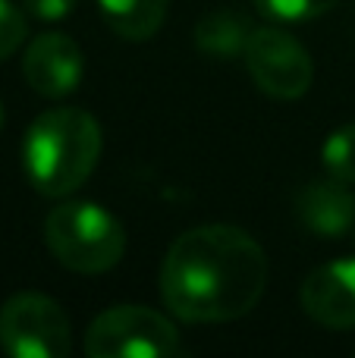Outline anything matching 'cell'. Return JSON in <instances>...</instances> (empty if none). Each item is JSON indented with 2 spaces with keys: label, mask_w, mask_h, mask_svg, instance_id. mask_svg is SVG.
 <instances>
[{
  "label": "cell",
  "mask_w": 355,
  "mask_h": 358,
  "mask_svg": "<svg viewBox=\"0 0 355 358\" xmlns=\"http://www.w3.org/2000/svg\"><path fill=\"white\" fill-rule=\"evenodd\" d=\"M268 286V255L233 223H205L170 242L161 264V299L186 324L245 317Z\"/></svg>",
  "instance_id": "1"
},
{
  "label": "cell",
  "mask_w": 355,
  "mask_h": 358,
  "mask_svg": "<svg viewBox=\"0 0 355 358\" xmlns=\"http://www.w3.org/2000/svg\"><path fill=\"white\" fill-rule=\"evenodd\" d=\"M104 148L101 123L82 107H50L22 138V170L44 198H66L94 173Z\"/></svg>",
  "instance_id": "2"
},
{
  "label": "cell",
  "mask_w": 355,
  "mask_h": 358,
  "mask_svg": "<svg viewBox=\"0 0 355 358\" xmlns=\"http://www.w3.org/2000/svg\"><path fill=\"white\" fill-rule=\"evenodd\" d=\"M50 255L73 273H107L126 252V229L94 201H60L44 220Z\"/></svg>",
  "instance_id": "3"
},
{
  "label": "cell",
  "mask_w": 355,
  "mask_h": 358,
  "mask_svg": "<svg viewBox=\"0 0 355 358\" xmlns=\"http://www.w3.org/2000/svg\"><path fill=\"white\" fill-rule=\"evenodd\" d=\"M182 352L176 324L148 305H113L85 330L92 358H170Z\"/></svg>",
  "instance_id": "4"
},
{
  "label": "cell",
  "mask_w": 355,
  "mask_h": 358,
  "mask_svg": "<svg viewBox=\"0 0 355 358\" xmlns=\"http://www.w3.org/2000/svg\"><path fill=\"white\" fill-rule=\"evenodd\" d=\"M69 317L44 292H16L0 308V349L10 358H66Z\"/></svg>",
  "instance_id": "5"
},
{
  "label": "cell",
  "mask_w": 355,
  "mask_h": 358,
  "mask_svg": "<svg viewBox=\"0 0 355 358\" xmlns=\"http://www.w3.org/2000/svg\"><path fill=\"white\" fill-rule=\"evenodd\" d=\"M245 66L255 85L277 101L302 98L314 79L308 48L280 25H261L252 31L245 48Z\"/></svg>",
  "instance_id": "6"
},
{
  "label": "cell",
  "mask_w": 355,
  "mask_h": 358,
  "mask_svg": "<svg viewBox=\"0 0 355 358\" xmlns=\"http://www.w3.org/2000/svg\"><path fill=\"white\" fill-rule=\"evenodd\" d=\"M82 73H85V60H82V48L75 38L63 35V31H44V35L31 38L22 57V76L29 82L31 92L41 98H66L79 88Z\"/></svg>",
  "instance_id": "7"
},
{
  "label": "cell",
  "mask_w": 355,
  "mask_h": 358,
  "mask_svg": "<svg viewBox=\"0 0 355 358\" xmlns=\"http://www.w3.org/2000/svg\"><path fill=\"white\" fill-rule=\"evenodd\" d=\"M299 302L312 321L331 330L355 327V258L314 267L299 289Z\"/></svg>",
  "instance_id": "8"
},
{
  "label": "cell",
  "mask_w": 355,
  "mask_h": 358,
  "mask_svg": "<svg viewBox=\"0 0 355 358\" xmlns=\"http://www.w3.org/2000/svg\"><path fill=\"white\" fill-rule=\"evenodd\" d=\"M296 217L318 239H343L355 229V192L349 182L312 179L296 195Z\"/></svg>",
  "instance_id": "9"
},
{
  "label": "cell",
  "mask_w": 355,
  "mask_h": 358,
  "mask_svg": "<svg viewBox=\"0 0 355 358\" xmlns=\"http://www.w3.org/2000/svg\"><path fill=\"white\" fill-rule=\"evenodd\" d=\"M170 0H98V13L113 35L126 41H148L161 31Z\"/></svg>",
  "instance_id": "10"
},
{
  "label": "cell",
  "mask_w": 355,
  "mask_h": 358,
  "mask_svg": "<svg viewBox=\"0 0 355 358\" xmlns=\"http://www.w3.org/2000/svg\"><path fill=\"white\" fill-rule=\"evenodd\" d=\"M252 25L236 10H214L195 25V48L214 60H236L245 57L252 38Z\"/></svg>",
  "instance_id": "11"
},
{
  "label": "cell",
  "mask_w": 355,
  "mask_h": 358,
  "mask_svg": "<svg viewBox=\"0 0 355 358\" xmlns=\"http://www.w3.org/2000/svg\"><path fill=\"white\" fill-rule=\"evenodd\" d=\"M321 164L327 176L355 185V123H343L321 145Z\"/></svg>",
  "instance_id": "12"
},
{
  "label": "cell",
  "mask_w": 355,
  "mask_h": 358,
  "mask_svg": "<svg viewBox=\"0 0 355 358\" xmlns=\"http://www.w3.org/2000/svg\"><path fill=\"white\" fill-rule=\"evenodd\" d=\"M261 16L274 22H308L331 13L340 0H252Z\"/></svg>",
  "instance_id": "13"
},
{
  "label": "cell",
  "mask_w": 355,
  "mask_h": 358,
  "mask_svg": "<svg viewBox=\"0 0 355 358\" xmlns=\"http://www.w3.org/2000/svg\"><path fill=\"white\" fill-rule=\"evenodd\" d=\"M25 41V13L13 0H0V63L13 57Z\"/></svg>",
  "instance_id": "14"
},
{
  "label": "cell",
  "mask_w": 355,
  "mask_h": 358,
  "mask_svg": "<svg viewBox=\"0 0 355 358\" xmlns=\"http://www.w3.org/2000/svg\"><path fill=\"white\" fill-rule=\"evenodd\" d=\"M25 13L41 22H57V19H66L73 13L75 0H22Z\"/></svg>",
  "instance_id": "15"
},
{
  "label": "cell",
  "mask_w": 355,
  "mask_h": 358,
  "mask_svg": "<svg viewBox=\"0 0 355 358\" xmlns=\"http://www.w3.org/2000/svg\"><path fill=\"white\" fill-rule=\"evenodd\" d=\"M0 129H3V104H0Z\"/></svg>",
  "instance_id": "16"
}]
</instances>
